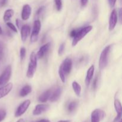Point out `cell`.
<instances>
[{
  "label": "cell",
  "instance_id": "cell-1",
  "mask_svg": "<svg viewBox=\"0 0 122 122\" xmlns=\"http://www.w3.org/2000/svg\"><path fill=\"white\" fill-rule=\"evenodd\" d=\"M37 67V57L35 52H32L30 56V61L29 63L26 76L28 78H32L35 73Z\"/></svg>",
  "mask_w": 122,
  "mask_h": 122
},
{
  "label": "cell",
  "instance_id": "cell-15",
  "mask_svg": "<svg viewBox=\"0 0 122 122\" xmlns=\"http://www.w3.org/2000/svg\"><path fill=\"white\" fill-rule=\"evenodd\" d=\"M61 93L62 88L61 87H58L52 92V93H51L49 100H50L51 102H56L57 100H59L60 97L61 95Z\"/></svg>",
  "mask_w": 122,
  "mask_h": 122
},
{
  "label": "cell",
  "instance_id": "cell-33",
  "mask_svg": "<svg viewBox=\"0 0 122 122\" xmlns=\"http://www.w3.org/2000/svg\"><path fill=\"white\" fill-rule=\"evenodd\" d=\"M7 3V0H1V1H0V5H1V7L5 5Z\"/></svg>",
  "mask_w": 122,
  "mask_h": 122
},
{
  "label": "cell",
  "instance_id": "cell-18",
  "mask_svg": "<svg viewBox=\"0 0 122 122\" xmlns=\"http://www.w3.org/2000/svg\"><path fill=\"white\" fill-rule=\"evenodd\" d=\"M31 92H32V87L29 85H26L21 88L20 93H19V95L21 97H25L29 95Z\"/></svg>",
  "mask_w": 122,
  "mask_h": 122
},
{
  "label": "cell",
  "instance_id": "cell-24",
  "mask_svg": "<svg viewBox=\"0 0 122 122\" xmlns=\"http://www.w3.org/2000/svg\"><path fill=\"white\" fill-rule=\"evenodd\" d=\"M56 9L58 11H60L62 8V0H54Z\"/></svg>",
  "mask_w": 122,
  "mask_h": 122
},
{
  "label": "cell",
  "instance_id": "cell-31",
  "mask_svg": "<svg viewBox=\"0 0 122 122\" xmlns=\"http://www.w3.org/2000/svg\"><path fill=\"white\" fill-rule=\"evenodd\" d=\"M77 32V30H76V29L73 30H71V32H70V36L71 37V38H73V37L76 35Z\"/></svg>",
  "mask_w": 122,
  "mask_h": 122
},
{
  "label": "cell",
  "instance_id": "cell-11",
  "mask_svg": "<svg viewBox=\"0 0 122 122\" xmlns=\"http://www.w3.org/2000/svg\"><path fill=\"white\" fill-rule=\"evenodd\" d=\"M13 85L12 83H8L0 88V99L8 95L11 91Z\"/></svg>",
  "mask_w": 122,
  "mask_h": 122
},
{
  "label": "cell",
  "instance_id": "cell-9",
  "mask_svg": "<svg viewBox=\"0 0 122 122\" xmlns=\"http://www.w3.org/2000/svg\"><path fill=\"white\" fill-rule=\"evenodd\" d=\"M118 21V14L116 10H113L111 13L109 20V30L112 31L115 28Z\"/></svg>",
  "mask_w": 122,
  "mask_h": 122
},
{
  "label": "cell",
  "instance_id": "cell-29",
  "mask_svg": "<svg viewBox=\"0 0 122 122\" xmlns=\"http://www.w3.org/2000/svg\"><path fill=\"white\" fill-rule=\"evenodd\" d=\"M108 1L110 6L112 8H113V7H114V5H115L117 0H108Z\"/></svg>",
  "mask_w": 122,
  "mask_h": 122
},
{
  "label": "cell",
  "instance_id": "cell-34",
  "mask_svg": "<svg viewBox=\"0 0 122 122\" xmlns=\"http://www.w3.org/2000/svg\"><path fill=\"white\" fill-rule=\"evenodd\" d=\"M15 22H16V25H17V27L20 28V25H21V24L20 20H19V19H16V20H15Z\"/></svg>",
  "mask_w": 122,
  "mask_h": 122
},
{
  "label": "cell",
  "instance_id": "cell-25",
  "mask_svg": "<svg viewBox=\"0 0 122 122\" xmlns=\"http://www.w3.org/2000/svg\"><path fill=\"white\" fill-rule=\"evenodd\" d=\"M6 25H7V26H8V27H9V28L11 30H13V32H14L15 33H17V27H15V26H14L13 23H10V22H8H8L6 23Z\"/></svg>",
  "mask_w": 122,
  "mask_h": 122
},
{
  "label": "cell",
  "instance_id": "cell-14",
  "mask_svg": "<svg viewBox=\"0 0 122 122\" xmlns=\"http://www.w3.org/2000/svg\"><path fill=\"white\" fill-rule=\"evenodd\" d=\"M30 32V27L28 25H23L21 29V39L25 42L27 40Z\"/></svg>",
  "mask_w": 122,
  "mask_h": 122
},
{
  "label": "cell",
  "instance_id": "cell-6",
  "mask_svg": "<svg viewBox=\"0 0 122 122\" xmlns=\"http://www.w3.org/2000/svg\"><path fill=\"white\" fill-rule=\"evenodd\" d=\"M106 116V113L103 110L99 108L94 110L91 113V122H100Z\"/></svg>",
  "mask_w": 122,
  "mask_h": 122
},
{
  "label": "cell",
  "instance_id": "cell-37",
  "mask_svg": "<svg viewBox=\"0 0 122 122\" xmlns=\"http://www.w3.org/2000/svg\"><path fill=\"white\" fill-rule=\"evenodd\" d=\"M37 122H50L49 120H47V119H42V120H40L39 121Z\"/></svg>",
  "mask_w": 122,
  "mask_h": 122
},
{
  "label": "cell",
  "instance_id": "cell-22",
  "mask_svg": "<svg viewBox=\"0 0 122 122\" xmlns=\"http://www.w3.org/2000/svg\"><path fill=\"white\" fill-rule=\"evenodd\" d=\"M77 107V102L76 101H71L69 103L67 107V110L69 113H73L75 110L76 109Z\"/></svg>",
  "mask_w": 122,
  "mask_h": 122
},
{
  "label": "cell",
  "instance_id": "cell-23",
  "mask_svg": "<svg viewBox=\"0 0 122 122\" xmlns=\"http://www.w3.org/2000/svg\"><path fill=\"white\" fill-rule=\"evenodd\" d=\"M26 54V50L25 47H21L20 51V57L21 61H23L25 58Z\"/></svg>",
  "mask_w": 122,
  "mask_h": 122
},
{
  "label": "cell",
  "instance_id": "cell-2",
  "mask_svg": "<svg viewBox=\"0 0 122 122\" xmlns=\"http://www.w3.org/2000/svg\"><path fill=\"white\" fill-rule=\"evenodd\" d=\"M92 29V26H88L86 27H83L79 30H77L76 35L73 37L72 42V46H75L77 44V43L82 40L88 33L91 32Z\"/></svg>",
  "mask_w": 122,
  "mask_h": 122
},
{
  "label": "cell",
  "instance_id": "cell-10",
  "mask_svg": "<svg viewBox=\"0 0 122 122\" xmlns=\"http://www.w3.org/2000/svg\"><path fill=\"white\" fill-rule=\"evenodd\" d=\"M50 108V106L45 104H38L33 111V114L34 116H38L46 112Z\"/></svg>",
  "mask_w": 122,
  "mask_h": 122
},
{
  "label": "cell",
  "instance_id": "cell-4",
  "mask_svg": "<svg viewBox=\"0 0 122 122\" xmlns=\"http://www.w3.org/2000/svg\"><path fill=\"white\" fill-rule=\"evenodd\" d=\"M41 28V23L40 20H36L34 21L33 26V30L32 33L30 36V42H35L38 40V35H39V32Z\"/></svg>",
  "mask_w": 122,
  "mask_h": 122
},
{
  "label": "cell",
  "instance_id": "cell-32",
  "mask_svg": "<svg viewBox=\"0 0 122 122\" xmlns=\"http://www.w3.org/2000/svg\"><path fill=\"white\" fill-rule=\"evenodd\" d=\"M3 56H4L3 50H2V47H0V61L2 60V58H3Z\"/></svg>",
  "mask_w": 122,
  "mask_h": 122
},
{
  "label": "cell",
  "instance_id": "cell-19",
  "mask_svg": "<svg viewBox=\"0 0 122 122\" xmlns=\"http://www.w3.org/2000/svg\"><path fill=\"white\" fill-rule=\"evenodd\" d=\"M72 88L75 93L76 94V95L78 97L81 96V91H82V87L77 82H75V81L73 82Z\"/></svg>",
  "mask_w": 122,
  "mask_h": 122
},
{
  "label": "cell",
  "instance_id": "cell-42",
  "mask_svg": "<svg viewBox=\"0 0 122 122\" xmlns=\"http://www.w3.org/2000/svg\"><path fill=\"white\" fill-rule=\"evenodd\" d=\"M87 122V121H86V122Z\"/></svg>",
  "mask_w": 122,
  "mask_h": 122
},
{
  "label": "cell",
  "instance_id": "cell-17",
  "mask_svg": "<svg viewBox=\"0 0 122 122\" xmlns=\"http://www.w3.org/2000/svg\"><path fill=\"white\" fill-rule=\"evenodd\" d=\"M51 94V91L50 90V89L47 91H45V92H44L39 97V98H38V101L40 102H42V103L46 102V101L49 100V98H50Z\"/></svg>",
  "mask_w": 122,
  "mask_h": 122
},
{
  "label": "cell",
  "instance_id": "cell-38",
  "mask_svg": "<svg viewBox=\"0 0 122 122\" xmlns=\"http://www.w3.org/2000/svg\"><path fill=\"white\" fill-rule=\"evenodd\" d=\"M17 122H25V120H24V119H19V120H18Z\"/></svg>",
  "mask_w": 122,
  "mask_h": 122
},
{
  "label": "cell",
  "instance_id": "cell-26",
  "mask_svg": "<svg viewBox=\"0 0 122 122\" xmlns=\"http://www.w3.org/2000/svg\"><path fill=\"white\" fill-rule=\"evenodd\" d=\"M6 115H7V113H6L5 110L2 109L0 110V122L4 120V119L6 117Z\"/></svg>",
  "mask_w": 122,
  "mask_h": 122
},
{
  "label": "cell",
  "instance_id": "cell-3",
  "mask_svg": "<svg viewBox=\"0 0 122 122\" xmlns=\"http://www.w3.org/2000/svg\"><path fill=\"white\" fill-rule=\"evenodd\" d=\"M111 45L106 46L101 52L99 60V67L100 70H103L107 67L108 61L110 52Z\"/></svg>",
  "mask_w": 122,
  "mask_h": 122
},
{
  "label": "cell",
  "instance_id": "cell-41",
  "mask_svg": "<svg viewBox=\"0 0 122 122\" xmlns=\"http://www.w3.org/2000/svg\"><path fill=\"white\" fill-rule=\"evenodd\" d=\"M119 122H122V120H121V119H120V120H119Z\"/></svg>",
  "mask_w": 122,
  "mask_h": 122
},
{
  "label": "cell",
  "instance_id": "cell-21",
  "mask_svg": "<svg viewBox=\"0 0 122 122\" xmlns=\"http://www.w3.org/2000/svg\"><path fill=\"white\" fill-rule=\"evenodd\" d=\"M114 108L118 116H122V104L118 99H115L114 102Z\"/></svg>",
  "mask_w": 122,
  "mask_h": 122
},
{
  "label": "cell",
  "instance_id": "cell-35",
  "mask_svg": "<svg viewBox=\"0 0 122 122\" xmlns=\"http://www.w3.org/2000/svg\"><path fill=\"white\" fill-rule=\"evenodd\" d=\"M88 0H81V4H82V6H85L88 3Z\"/></svg>",
  "mask_w": 122,
  "mask_h": 122
},
{
  "label": "cell",
  "instance_id": "cell-5",
  "mask_svg": "<svg viewBox=\"0 0 122 122\" xmlns=\"http://www.w3.org/2000/svg\"><path fill=\"white\" fill-rule=\"evenodd\" d=\"M11 75V66L10 65L8 66L4 71L2 72L0 76V86L5 85L8 83Z\"/></svg>",
  "mask_w": 122,
  "mask_h": 122
},
{
  "label": "cell",
  "instance_id": "cell-39",
  "mask_svg": "<svg viewBox=\"0 0 122 122\" xmlns=\"http://www.w3.org/2000/svg\"><path fill=\"white\" fill-rule=\"evenodd\" d=\"M58 122H70L69 120H60V121Z\"/></svg>",
  "mask_w": 122,
  "mask_h": 122
},
{
  "label": "cell",
  "instance_id": "cell-8",
  "mask_svg": "<svg viewBox=\"0 0 122 122\" xmlns=\"http://www.w3.org/2000/svg\"><path fill=\"white\" fill-rule=\"evenodd\" d=\"M72 65L73 63L71 60L70 58H66L63 61V63L60 66L63 71L64 73L65 74L66 76L69 75L71 72Z\"/></svg>",
  "mask_w": 122,
  "mask_h": 122
},
{
  "label": "cell",
  "instance_id": "cell-7",
  "mask_svg": "<svg viewBox=\"0 0 122 122\" xmlns=\"http://www.w3.org/2000/svg\"><path fill=\"white\" fill-rule=\"evenodd\" d=\"M30 104V101L29 100H25L24 102H23L19 106L17 110L15 111V114H14L15 117H19L22 116L26 112V110L28 109Z\"/></svg>",
  "mask_w": 122,
  "mask_h": 122
},
{
  "label": "cell",
  "instance_id": "cell-20",
  "mask_svg": "<svg viewBox=\"0 0 122 122\" xmlns=\"http://www.w3.org/2000/svg\"><path fill=\"white\" fill-rule=\"evenodd\" d=\"M14 15V10L12 9H8L4 12V14L3 19L4 21L5 22H8L11 18Z\"/></svg>",
  "mask_w": 122,
  "mask_h": 122
},
{
  "label": "cell",
  "instance_id": "cell-40",
  "mask_svg": "<svg viewBox=\"0 0 122 122\" xmlns=\"http://www.w3.org/2000/svg\"><path fill=\"white\" fill-rule=\"evenodd\" d=\"M2 33V28H1V27L0 26V35H1Z\"/></svg>",
  "mask_w": 122,
  "mask_h": 122
},
{
  "label": "cell",
  "instance_id": "cell-12",
  "mask_svg": "<svg viewBox=\"0 0 122 122\" xmlns=\"http://www.w3.org/2000/svg\"><path fill=\"white\" fill-rule=\"evenodd\" d=\"M32 11V8L29 4H25L23 7L21 17L23 20H27L29 19Z\"/></svg>",
  "mask_w": 122,
  "mask_h": 122
},
{
  "label": "cell",
  "instance_id": "cell-16",
  "mask_svg": "<svg viewBox=\"0 0 122 122\" xmlns=\"http://www.w3.org/2000/svg\"><path fill=\"white\" fill-rule=\"evenodd\" d=\"M94 70H95V67H94V65H92L88 69V71H87L86 76L85 78V83L87 86H89V85L91 83V81L92 79V77L94 73Z\"/></svg>",
  "mask_w": 122,
  "mask_h": 122
},
{
  "label": "cell",
  "instance_id": "cell-28",
  "mask_svg": "<svg viewBox=\"0 0 122 122\" xmlns=\"http://www.w3.org/2000/svg\"><path fill=\"white\" fill-rule=\"evenodd\" d=\"M98 76H97L96 77H95L94 79V81H93V83H92V88L94 90H95L97 89L98 86Z\"/></svg>",
  "mask_w": 122,
  "mask_h": 122
},
{
  "label": "cell",
  "instance_id": "cell-36",
  "mask_svg": "<svg viewBox=\"0 0 122 122\" xmlns=\"http://www.w3.org/2000/svg\"><path fill=\"white\" fill-rule=\"evenodd\" d=\"M122 9L120 8V10H119V19H120V22L121 23L122 22Z\"/></svg>",
  "mask_w": 122,
  "mask_h": 122
},
{
  "label": "cell",
  "instance_id": "cell-13",
  "mask_svg": "<svg viewBox=\"0 0 122 122\" xmlns=\"http://www.w3.org/2000/svg\"><path fill=\"white\" fill-rule=\"evenodd\" d=\"M51 46V43L48 42L47 44H45V45H42L41 47L39 48L38 53H37L36 57L38 58H42L45 56V55L47 53Z\"/></svg>",
  "mask_w": 122,
  "mask_h": 122
},
{
  "label": "cell",
  "instance_id": "cell-30",
  "mask_svg": "<svg viewBox=\"0 0 122 122\" xmlns=\"http://www.w3.org/2000/svg\"><path fill=\"white\" fill-rule=\"evenodd\" d=\"M44 8H45V7H44V6H42V7H41L40 8H39V9L38 10V11H37V12H36V15H39V14H41V13H42L43 11L44 10Z\"/></svg>",
  "mask_w": 122,
  "mask_h": 122
},
{
  "label": "cell",
  "instance_id": "cell-27",
  "mask_svg": "<svg viewBox=\"0 0 122 122\" xmlns=\"http://www.w3.org/2000/svg\"><path fill=\"white\" fill-rule=\"evenodd\" d=\"M64 48H65V44L64 43H62L60 45L59 49H58V53L59 56H61L63 54V52H64Z\"/></svg>",
  "mask_w": 122,
  "mask_h": 122
}]
</instances>
